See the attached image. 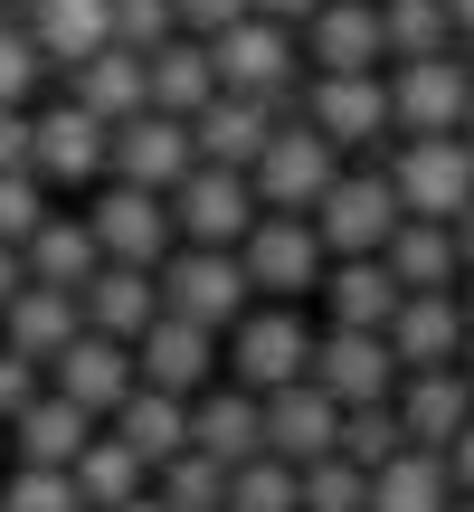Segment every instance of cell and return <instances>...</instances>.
<instances>
[{
    "instance_id": "cell-1",
    "label": "cell",
    "mask_w": 474,
    "mask_h": 512,
    "mask_svg": "<svg viewBox=\"0 0 474 512\" xmlns=\"http://www.w3.org/2000/svg\"><path fill=\"white\" fill-rule=\"evenodd\" d=\"M313 342H323V332L304 323V304H256L219 342V380L247 389V399H275V389L313 380Z\"/></svg>"
},
{
    "instance_id": "cell-2",
    "label": "cell",
    "mask_w": 474,
    "mask_h": 512,
    "mask_svg": "<svg viewBox=\"0 0 474 512\" xmlns=\"http://www.w3.org/2000/svg\"><path fill=\"white\" fill-rule=\"evenodd\" d=\"M200 48H209V67H219V95H256V105H304V38H294V29H275V19H237V29L228 38H200Z\"/></svg>"
},
{
    "instance_id": "cell-3",
    "label": "cell",
    "mask_w": 474,
    "mask_h": 512,
    "mask_svg": "<svg viewBox=\"0 0 474 512\" xmlns=\"http://www.w3.org/2000/svg\"><path fill=\"white\" fill-rule=\"evenodd\" d=\"M332 181H342V152H332L304 114H294V124H275V143L256 152V171H247V190H256V209H266V219H313V209L332 200Z\"/></svg>"
},
{
    "instance_id": "cell-4",
    "label": "cell",
    "mask_w": 474,
    "mask_h": 512,
    "mask_svg": "<svg viewBox=\"0 0 474 512\" xmlns=\"http://www.w3.org/2000/svg\"><path fill=\"white\" fill-rule=\"evenodd\" d=\"M465 114H474L465 48L418 57V67H389V124H399V143H446V133H465Z\"/></svg>"
},
{
    "instance_id": "cell-5",
    "label": "cell",
    "mask_w": 474,
    "mask_h": 512,
    "mask_svg": "<svg viewBox=\"0 0 474 512\" xmlns=\"http://www.w3.org/2000/svg\"><path fill=\"white\" fill-rule=\"evenodd\" d=\"M389 190H399V219L456 228L474 209V152H465V133H446V143H399V152H389Z\"/></svg>"
},
{
    "instance_id": "cell-6",
    "label": "cell",
    "mask_w": 474,
    "mask_h": 512,
    "mask_svg": "<svg viewBox=\"0 0 474 512\" xmlns=\"http://www.w3.org/2000/svg\"><path fill=\"white\" fill-rule=\"evenodd\" d=\"M162 313H181V323H200V332H228L256 313V285H247V266L237 256H219V247H181L162 266Z\"/></svg>"
},
{
    "instance_id": "cell-7",
    "label": "cell",
    "mask_w": 474,
    "mask_h": 512,
    "mask_svg": "<svg viewBox=\"0 0 474 512\" xmlns=\"http://www.w3.org/2000/svg\"><path fill=\"white\" fill-rule=\"evenodd\" d=\"M86 228H95V247H105V266H152V275H162L171 256H181L171 200H152V190H124V181H105V190L86 200Z\"/></svg>"
},
{
    "instance_id": "cell-8",
    "label": "cell",
    "mask_w": 474,
    "mask_h": 512,
    "mask_svg": "<svg viewBox=\"0 0 474 512\" xmlns=\"http://www.w3.org/2000/svg\"><path fill=\"white\" fill-rule=\"evenodd\" d=\"M237 266H247V285L266 294V304H304V294H323L332 256L313 238V219H256L247 247H237Z\"/></svg>"
},
{
    "instance_id": "cell-9",
    "label": "cell",
    "mask_w": 474,
    "mask_h": 512,
    "mask_svg": "<svg viewBox=\"0 0 474 512\" xmlns=\"http://www.w3.org/2000/svg\"><path fill=\"white\" fill-rule=\"evenodd\" d=\"M313 238H323L332 266H342V256H380L399 238V190H389V171H342L332 200L313 209Z\"/></svg>"
},
{
    "instance_id": "cell-10",
    "label": "cell",
    "mask_w": 474,
    "mask_h": 512,
    "mask_svg": "<svg viewBox=\"0 0 474 512\" xmlns=\"http://www.w3.org/2000/svg\"><path fill=\"white\" fill-rule=\"evenodd\" d=\"M304 124L332 152H380L389 133V76H304Z\"/></svg>"
},
{
    "instance_id": "cell-11",
    "label": "cell",
    "mask_w": 474,
    "mask_h": 512,
    "mask_svg": "<svg viewBox=\"0 0 474 512\" xmlns=\"http://www.w3.org/2000/svg\"><path fill=\"white\" fill-rule=\"evenodd\" d=\"M313 389L332 408H389L399 399V351L389 332H323L313 342Z\"/></svg>"
},
{
    "instance_id": "cell-12",
    "label": "cell",
    "mask_w": 474,
    "mask_h": 512,
    "mask_svg": "<svg viewBox=\"0 0 474 512\" xmlns=\"http://www.w3.org/2000/svg\"><path fill=\"white\" fill-rule=\"evenodd\" d=\"M105 152H114V133L95 124V114H76L67 95L57 105H38V152H29V171H38V190H105Z\"/></svg>"
},
{
    "instance_id": "cell-13",
    "label": "cell",
    "mask_w": 474,
    "mask_h": 512,
    "mask_svg": "<svg viewBox=\"0 0 474 512\" xmlns=\"http://www.w3.org/2000/svg\"><path fill=\"white\" fill-rule=\"evenodd\" d=\"M200 171V152H190V124H171V114H133V124H114V152H105V181L124 190H152V200H171V190Z\"/></svg>"
},
{
    "instance_id": "cell-14",
    "label": "cell",
    "mask_w": 474,
    "mask_h": 512,
    "mask_svg": "<svg viewBox=\"0 0 474 512\" xmlns=\"http://www.w3.org/2000/svg\"><path fill=\"white\" fill-rule=\"evenodd\" d=\"M256 219H266V209H256L247 171H190V181L171 190V228H181L190 247H219V256H237Z\"/></svg>"
},
{
    "instance_id": "cell-15",
    "label": "cell",
    "mask_w": 474,
    "mask_h": 512,
    "mask_svg": "<svg viewBox=\"0 0 474 512\" xmlns=\"http://www.w3.org/2000/svg\"><path fill=\"white\" fill-rule=\"evenodd\" d=\"M389 351H399V380H418V370H465V351H474L465 285L456 294H408L399 323H389Z\"/></svg>"
},
{
    "instance_id": "cell-16",
    "label": "cell",
    "mask_w": 474,
    "mask_h": 512,
    "mask_svg": "<svg viewBox=\"0 0 474 512\" xmlns=\"http://www.w3.org/2000/svg\"><path fill=\"white\" fill-rule=\"evenodd\" d=\"M48 389H57L67 408H86L95 427H105L114 408L143 389V370H133V351H124V342H105V332H76V342L48 361Z\"/></svg>"
},
{
    "instance_id": "cell-17",
    "label": "cell",
    "mask_w": 474,
    "mask_h": 512,
    "mask_svg": "<svg viewBox=\"0 0 474 512\" xmlns=\"http://www.w3.org/2000/svg\"><path fill=\"white\" fill-rule=\"evenodd\" d=\"M304 114V105H294ZM285 105H256V95H209L200 114H190V152H200V171H256V152L275 143V124H294Z\"/></svg>"
},
{
    "instance_id": "cell-18",
    "label": "cell",
    "mask_w": 474,
    "mask_h": 512,
    "mask_svg": "<svg viewBox=\"0 0 474 512\" xmlns=\"http://www.w3.org/2000/svg\"><path fill=\"white\" fill-rule=\"evenodd\" d=\"M133 370H143V389H162V399H200V389H219V332L181 323V313H162V323L133 342Z\"/></svg>"
},
{
    "instance_id": "cell-19",
    "label": "cell",
    "mask_w": 474,
    "mask_h": 512,
    "mask_svg": "<svg viewBox=\"0 0 474 512\" xmlns=\"http://www.w3.org/2000/svg\"><path fill=\"white\" fill-rule=\"evenodd\" d=\"M304 67L313 76H380L389 48H380V0H323L304 29Z\"/></svg>"
},
{
    "instance_id": "cell-20",
    "label": "cell",
    "mask_w": 474,
    "mask_h": 512,
    "mask_svg": "<svg viewBox=\"0 0 474 512\" xmlns=\"http://www.w3.org/2000/svg\"><path fill=\"white\" fill-rule=\"evenodd\" d=\"M266 456L294 465V475H304V465H323V456H342V408H332L313 380L275 389V399H266Z\"/></svg>"
},
{
    "instance_id": "cell-21",
    "label": "cell",
    "mask_w": 474,
    "mask_h": 512,
    "mask_svg": "<svg viewBox=\"0 0 474 512\" xmlns=\"http://www.w3.org/2000/svg\"><path fill=\"white\" fill-rule=\"evenodd\" d=\"M190 456H209V465H256L266 456V399H247V389H200L190 399Z\"/></svg>"
},
{
    "instance_id": "cell-22",
    "label": "cell",
    "mask_w": 474,
    "mask_h": 512,
    "mask_svg": "<svg viewBox=\"0 0 474 512\" xmlns=\"http://www.w3.org/2000/svg\"><path fill=\"white\" fill-rule=\"evenodd\" d=\"M399 427H408V446L418 456H446V446L474 427V380L465 370H418V380H399Z\"/></svg>"
},
{
    "instance_id": "cell-23",
    "label": "cell",
    "mask_w": 474,
    "mask_h": 512,
    "mask_svg": "<svg viewBox=\"0 0 474 512\" xmlns=\"http://www.w3.org/2000/svg\"><path fill=\"white\" fill-rule=\"evenodd\" d=\"M29 48L48 57V76H76L86 57L114 48V0H38L29 10Z\"/></svg>"
},
{
    "instance_id": "cell-24",
    "label": "cell",
    "mask_w": 474,
    "mask_h": 512,
    "mask_svg": "<svg viewBox=\"0 0 474 512\" xmlns=\"http://www.w3.org/2000/svg\"><path fill=\"white\" fill-rule=\"evenodd\" d=\"M29 285H48V294H76V304H86V285L95 275H105V247H95V228H86V209H57L48 228H38L29 247Z\"/></svg>"
},
{
    "instance_id": "cell-25",
    "label": "cell",
    "mask_w": 474,
    "mask_h": 512,
    "mask_svg": "<svg viewBox=\"0 0 474 512\" xmlns=\"http://www.w3.org/2000/svg\"><path fill=\"white\" fill-rule=\"evenodd\" d=\"M399 275L380 266V256H342V266L323 275V313H332V332H389L399 323Z\"/></svg>"
},
{
    "instance_id": "cell-26",
    "label": "cell",
    "mask_w": 474,
    "mask_h": 512,
    "mask_svg": "<svg viewBox=\"0 0 474 512\" xmlns=\"http://www.w3.org/2000/svg\"><path fill=\"white\" fill-rule=\"evenodd\" d=\"M152 323H162V275H152V266H105L86 285V332H105V342L133 351Z\"/></svg>"
},
{
    "instance_id": "cell-27",
    "label": "cell",
    "mask_w": 474,
    "mask_h": 512,
    "mask_svg": "<svg viewBox=\"0 0 474 512\" xmlns=\"http://www.w3.org/2000/svg\"><path fill=\"white\" fill-rule=\"evenodd\" d=\"M67 105L76 114H95V124H133V114H152V76H143V57L133 48H105V57H86V67L67 76Z\"/></svg>"
},
{
    "instance_id": "cell-28",
    "label": "cell",
    "mask_w": 474,
    "mask_h": 512,
    "mask_svg": "<svg viewBox=\"0 0 474 512\" xmlns=\"http://www.w3.org/2000/svg\"><path fill=\"white\" fill-rule=\"evenodd\" d=\"M86 446H95V418H86V408H67L57 389H48L38 408H19V418H10V456H19V465L76 475V456H86Z\"/></svg>"
},
{
    "instance_id": "cell-29",
    "label": "cell",
    "mask_w": 474,
    "mask_h": 512,
    "mask_svg": "<svg viewBox=\"0 0 474 512\" xmlns=\"http://www.w3.org/2000/svg\"><path fill=\"white\" fill-rule=\"evenodd\" d=\"M76 332H86V304H76V294H48V285H29L0 313V351H19V361H38V370H48Z\"/></svg>"
},
{
    "instance_id": "cell-30",
    "label": "cell",
    "mask_w": 474,
    "mask_h": 512,
    "mask_svg": "<svg viewBox=\"0 0 474 512\" xmlns=\"http://www.w3.org/2000/svg\"><path fill=\"white\" fill-rule=\"evenodd\" d=\"M380 266L399 275V294H456V285H465L456 228H427V219H399V238L380 247Z\"/></svg>"
},
{
    "instance_id": "cell-31",
    "label": "cell",
    "mask_w": 474,
    "mask_h": 512,
    "mask_svg": "<svg viewBox=\"0 0 474 512\" xmlns=\"http://www.w3.org/2000/svg\"><path fill=\"white\" fill-rule=\"evenodd\" d=\"M105 437H114V446H133V456L162 475L171 456H190V408H181V399H162V389H133V399L105 418Z\"/></svg>"
},
{
    "instance_id": "cell-32",
    "label": "cell",
    "mask_w": 474,
    "mask_h": 512,
    "mask_svg": "<svg viewBox=\"0 0 474 512\" xmlns=\"http://www.w3.org/2000/svg\"><path fill=\"white\" fill-rule=\"evenodd\" d=\"M143 76H152V114H171V124H190V114L219 95V67H209L200 38H171V48H152Z\"/></svg>"
},
{
    "instance_id": "cell-33",
    "label": "cell",
    "mask_w": 474,
    "mask_h": 512,
    "mask_svg": "<svg viewBox=\"0 0 474 512\" xmlns=\"http://www.w3.org/2000/svg\"><path fill=\"white\" fill-rule=\"evenodd\" d=\"M143 494H152V465L95 427V446L76 456V503H86V512H124V503H143Z\"/></svg>"
},
{
    "instance_id": "cell-34",
    "label": "cell",
    "mask_w": 474,
    "mask_h": 512,
    "mask_svg": "<svg viewBox=\"0 0 474 512\" xmlns=\"http://www.w3.org/2000/svg\"><path fill=\"white\" fill-rule=\"evenodd\" d=\"M446 503H456L446 456H418V446H408L399 465H380V475H370V512H446Z\"/></svg>"
},
{
    "instance_id": "cell-35",
    "label": "cell",
    "mask_w": 474,
    "mask_h": 512,
    "mask_svg": "<svg viewBox=\"0 0 474 512\" xmlns=\"http://www.w3.org/2000/svg\"><path fill=\"white\" fill-rule=\"evenodd\" d=\"M380 48H389V67L446 57V48H456V19H446V0H380Z\"/></svg>"
},
{
    "instance_id": "cell-36",
    "label": "cell",
    "mask_w": 474,
    "mask_h": 512,
    "mask_svg": "<svg viewBox=\"0 0 474 512\" xmlns=\"http://www.w3.org/2000/svg\"><path fill=\"white\" fill-rule=\"evenodd\" d=\"M152 503H162V512H228V465L171 456L162 475H152Z\"/></svg>"
},
{
    "instance_id": "cell-37",
    "label": "cell",
    "mask_w": 474,
    "mask_h": 512,
    "mask_svg": "<svg viewBox=\"0 0 474 512\" xmlns=\"http://www.w3.org/2000/svg\"><path fill=\"white\" fill-rule=\"evenodd\" d=\"M408 456V427L399 408H342V465H361V475H380V465Z\"/></svg>"
},
{
    "instance_id": "cell-38",
    "label": "cell",
    "mask_w": 474,
    "mask_h": 512,
    "mask_svg": "<svg viewBox=\"0 0 474 512\" xmlns=\"http://www.w3.org/2000/svg\"><path fill=\"white\" fill-rule=\"evenodd\" d=\"M228 512H304V475L275 465V456L237 465V475H228Z\"/></svg>"
},
{
    "instance_id": "cell-39",
    "label": "cell",
    "mask_w": 474,
    "mask_h": 512,
    "mask_svg": "<svg viewBox=\"0 0 474 512\" xmlns=\"http://www.w3.org/2000/svg\"><path fill=\"white\" fill-rule=\"evenodd\" d=\"M57 219V200L38 190V171H0V247H29Z\"/></svg>"
},
{
    "instance_id": "cell-40",
    "label": "cell",
    "mask_w": 474,
    "mask_h": 512,
    "mask_svg": "<svg viewBox=\"0 0 474 512\" xmlns=\"http://www.w3.org/2000/svg\"><path fill=\"white\" fill-rule=\"evenodd\" d=\"M0 512H86V503H76V475H48V465H10V484H0Z\"/></svg>"
},
{
    "instance_id": "cell-41",
    "label": "cell",
    "mask_w": 474,
    "mask_h": 512,
    "mask_svg": "<svg viewBox=\"0 0 474 512\" xmlns=\"http://www.w3.org/2000/svg\"><path fill=\"white\" fill-rule=\"evenodd\" d=\"M171 38H181V10H171V0H114V48L152 57V48H171Z\"/></svg>"
},
{
    "instance_id": "cell-42",
    "label": "cell",
    "mask_w": 474,
    "mask_h": 512,
    "mask_svg": "<svg viewBox=\"0 0 474 512\" xmlns=\"http://www.w3.org/2000/svg\"><path fill=\"white\" fill-rule=\"evenodd\" d=\"M304 512H370V475H361V465H342V456L304 465Z\"/></svg>"
},
{
    "instance_id": "cell-43",
    "label": "cell",
    "mask_w": 474,
    "mask_h": 512,
    "mask_svg": "<svg viewBox=\"0 0 474 512\" xmlns=\"http://www.w3.org/2000/svg\"><path fill=\"white\" fill-rule=\"evenodd\" d=\"M38 86H48V57L29 48V29H0V114H29Z\"/></svg>"
},
{
    "instance_id": "cell-44",
    "label": "cell",
    "mask_w": 474,
    "mask_h": 512,
    "mask_svg": "<svg viewBox=\"0 0 474 512\" xmlns=\"http://www.w3.org/2000/svg\"><path fill=\"white\" fill-rule=\"evenodd\" d=\"M38 399H48V370L19 361V351H0V427H10L19 408H38Z\"/></svg>"
},
{
    "instance_id": "cell-45",
    "label": "cell",
    "mask_w": 474,
    "mask_h": 512,
    "mask_svg": "<svg viewBox=\"0 0 474 512\" xmlns=\"http://www.w3.org/2000/svg\"><path fill=\"white\" fill-rule=\"evenodd\" d=\"M171 10H181V38H228L256 0H171Z\"/></svg>"
},
{
    "instance_id": "cell-46",
    "label": "cell",
    "mask_w": 474,
    "mask_h": 512,
    "mask_svg": "<svg viewBox=\"0 0 474 512\" xmlns=\"http://www.w3.org/2000/svg\"><path fill=\"white\" fill-rule=\"evenodd\" d=\"M29 152H38V105L29 114H0V171H29Z\"/></svg>"
},
{
    "instance_id": "cell-47",
    "label": "cell",
    "mask_w": 474,
    "mask_h": 512,
    "mask_svg": "<svg viewBox=\"0 0 474 512\" xmlns=\"http://www.w3.org/2000/svg\"><path fill=\"white\" fill-rule=\"evenodd\" d=\"M313 10H323V0H256V19H275V29H294V38L313 29Z\"/></svg>"
},
{
    "instance_id": "cell-48",
    "label": "cell",
    "mask_w": 474,
    "mask_h": 512,
    "mask_svg": "<svg viewBox=\"0 0 474 512\" xmlns=\"http://www.w3.org/2000/svg\"><path fill=\"white\" fill-rule=\"evenodd\" d=\"M19 294H29V256H19V247H0V313H10Z\"/></svg>"
},
{
    "instance_id": "cell-49",
    "label": "cell",
    "mask_w": 474,
    "mask_h": 512,
    "mask_svg": "<svg viewBox=\"0 0 474 512\" xmlns=\"http://www.w3.org/2000/svg\"><path fill=\"white\" fill-rule=\"evenodd\" d=\"M446 475H456V494L474 503V427H465V437H456V446H446Z\"/></svg>"
},
{
    "instance_id": "cell-50",
    "label": "cell",
    "mask_w": 474,
    "mask_h": 512,
    "mask_svg": "<svg viewBox=\"0 0 474 512\" xmlns=\"http://www.w3.org/2000/svg\"><path fill=\"white\" fill-rule=\"evenodd\" d=\"M446 19H456V38H474V0H446Z\"/></svg>"
},
{
    "instance_id": "cell-51",
    "label": "cell",
    "mask_w": 474,
    "mask_h": 512,
    "mask_svg": "<svg viewBox=\"0 0 474 512\" xmlns=\"http://www.w3.org/2000/svg\"><path fill=\"white\" fill-rule=\"evenodd\" d=\"M456 256H465V266H474V209H465V219H456Z\"/></svg>"
},
{
    "instance_id": "cell-52",
    "label": "cell",
    "mask_w": 474,
    "mask_h": 512,
    "mask_svg": "<svg viewBox=\"0 0 474 512\" xmlns=\"http://www.w3.org/2000/svg\"><path fill=\"white\" fill-rule=\"evenodd\" d=\"M124 512H162V503H152V494H143V503H124Z\"/></svg>"
},
{
    "instance_id": "cell-53",
    "label": "cell",
    "mask_w": 474,
    "mask_h": 512,
    "mask_svg": "<svg viewBox=\"0 0 474 512\" xmlns=\"http://www.w3.org/2000/svg\"><path fill=\"white\" fill-rule=\"evenodd\" d=\"M465 313H474V266H465Z\"/></svg>"
},
{
    "instance_id": "cell-54",
    "label": "cell",
    "mask_w": 474,
    "mask_h": 512,
    "mask_svg": "<svg viewBox=\"0 0 474 512\" xmlns=\"http://www.w3.org/2000/svg\"><path fill=\"white\" fill-rule=\"evenodd\" d=\"M465 152H474V114H465Z\"/></svg>"
},
{
    "instance_id": "cell-55",
    "label": "cell",
    "mask_w": 474,
    "mask_h": 512,
    "mask_svg": "<svg viewBox=\"0 0 474 512\" xmlns=\"http://www.w3.org/2000/svg\"><path fill=\"white\" fill-rule=\"evenodd\" d=\"M446 512H474V503H465V494H456V503H446Z\"/></svg>"
},
{
    "instance_id": "cell-56",
    "label": "cell",
    "mask_w": 474,
    "mask_h": 512,
    "mask_svg": "<svg viewBox=\"0 0 474 512\" xmlns=\"http://www.w3.org/2000/svg\"><path fill=\"white\" fill-rule=\"evenodd\" d=\"M465 380H474V351H465Z\"/></svg>"
},
{
    "instance_id": "cell-57",
    "label": "cell",
    "mask_w": 474,
    "mask_h": 512,
    "mask_svg": "<svg viewBox=\"0 0 474 512\" xmlns=\"http://www.w3.org/2000/svg\"><path fill=\"white\" fill-rule=\"evenodd\" d=\"M0 437H10V427H0Z\"/></svg>"
}]
</instances>
